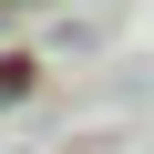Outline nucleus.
I'll use <instances>...</instances> for the list:
<instances>
[{"label":"nucleus","mask_w":154,"mask_h":154,"mask_svg":"<svg viewBox=\"0 0 154 154\" xmlns=\"http://www.w3.org/2000/svg\"><path fill=\"white\" fill-rule=\"evenodd\" d=\"M0 11H21V0H0Z\"/></svg>","instance_id":"nucleus-1"}]
</instances>
